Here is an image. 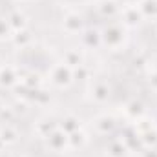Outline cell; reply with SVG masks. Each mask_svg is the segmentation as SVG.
Wrapping results in <instances>:
<instances>
[{"label":"cell","instance_id":"obj_1","mask_svg":"<svg viewBox=\"0 0 157 157\" xmlns=\"http://www.w3.org/2000/svg\"><path fill=\"white\" fill-rule=\"evenodd\" d=\"M71 78H73L71 68H68V66H64V64H57V66H53L51 71H49V80H51L55 86H59V88L68 86V84L71 82Z\"/></svg>","mask_w":157,"mask_h":157},{"label":"cell","instance_id":"obj_2","mask_svg":"<svg viewBox=\"0 0 157 157\" xmlns=\"http://www.w3.org/2000/svg\"><path fill=\"white\" fill-rule=\"evenodd\" d=\"M101 39H102L104 44H108L110 48H117L119 44H122V39H124L122 28H121L119 24H110V26L102 31Z\"/></svg>","mask_w":157,"mask_h":157},{"label":"cell","instance_id":"obj_3","mask_svg":"<svg viewBox=\"0 0 157 157\" xmlns=\"http://www.w3.org/2000/svg\"><path fill=\"white\" fill-rule=\"evenodd\" d=\"M44 139H46L48 146H49L53 152H60V150H64L66 144H68V133H64L59 126H57L48 137H44Z\"/></svg>","mask_w":157,"mask_h":157},{"label":"cell","instance_id":"obj_4","mask_svg":"<svg viewBox=\"0 0 157 157\" xmlns=\"http://www.w3.org/2000/svg\"><path fill=\"white\" fill-rule=\"evenodd\" d=\"M17 80H18V73H17V70L15 68H11V66H7V68H2L0 70V84L2 86H13V84H17Z\"/></svg>","mask_w":157,"mask_h":157},{"label":"cell","instance_id":"obj_5","mask_svg":"<svg viewBox=\"0 0 157 157\" xmlns=\"http://www.w3.org/2000/svg\"><path fill=\"white\" fill-rule=\"evenodd\" d=\"M62 24H64V29H66L68 33H77L78 29L82 28V20H80V17H78L77 13H70V15H66Z\"/></svg>","mask_w":157,"mask_h":157},{"label":"cell","instance_id":"obj_6","mask_svg":"<svg viewBox=\"0 0 157 157\" xmlns=\"http://www.w3.org/2000/svg\"><path fill=\"white\" fill-rule=\"evenodd\" d=\"M141 9L139 7H126L124 11H122V18H124V22L128 24V26H135L139 20H141Z\"/></svg>","mask_w":157,"mask_h":157},{"label":"cell","instance_id":"obj_7","mask_svg":"<svg viewBox=\"0 0 157 157\" xmlns=\"http://www.w3.org/2000/svg\"><path fill=\"white\" fill-rule=\"evenodd\" d=\"M7 22L11 26L13 31H20V29H26V17L18 11H13L9 17H7Z\"/></svg>","mask_w":157,"mask_h":157},{"label":"cell","instance_id":"obj_8","mask_svg":"<svg viewBox=\"0 0 157 157\" xmlns=\"http://www.w3.org/2000/svg\"><path fill=\"white\" fill-rule=\"evenodd\" d=\"M64 133H73V132H77L78 128H80V122H78L77 117H73V115H68V117L62 119V122H60V126H59Z\"/></svg>","mask_w":157,"mask_h":157},{"label":"cell","instance_id":"obj_9","mask_svg":"<svg viewBox=\"0 0 157 157\" xmlns=\"http://www.w3.org/2000/svg\"><path fill=\"white\" fill-rule=\"evenodd\" d=\"M17 137H18V133H17V130H15L13 126L6 124V126L0 128V139H2L4 144H11V143H15Z\"/></svg>","mask_w":157,"mask_h":157},{"label":"cell","instance_id":"obj_10","mask_svg":"<svg viewBox=\"0 0 157 157\" xmlns=\"http://www.w3.org/2000/svg\"><path fill=\"white\" fill-rule=\"evenodd\" d=\"M91 91H93V99L95 101H106L108 99V86L104 82H95L91 86Z\"/></svg>","mask_w":157,"mask_h":157},{"label":"cell","instance_id":"obj_11","mask_svg":"<svg viewBox=\"0 0 157 157\" xmlns=\"http://www.w3.org/2000/svg\"><path fill=\"white\" fill-rule=\"evenodd\" d=\"M113 119L110 117H99L95 121V128H97V132L99 133H108V132H112L113 130Z\"/></svg>","mask_w":157,"mask_h":157},{"label":"cell","instance_id":"obj_12","mask_svg":"<svg viewBox=\"0 0 157 157\" xmlns=\"http://www.w3.org/2000/svg\"><path fill=\"white\" fill-rule=\"evenodd\" d=\"M64 62H66L68 68H77V66H80V53H78L77 49H70L64 55Z\"/></svg>","mask_w":157,"mask_h":157},{"label":"cell","instance_id":"obj_13","mask_svg":"<svg viewBox=\"0 0 157 157\" xmlns=\"http://www.w3.org/2000/svg\"><path fill=\"white\" fill-rule=\"evenodd\" d=\"M13 42H15L17 46H20V48H24L26 44H29V42H31V35H29L26 29L15 31V35H13Z\"/></svg>","mask_w":157,"mask_h":157},{"label":"cell","instance_id":"obj_14","mask_svg":"<svg viewBox=\"0 0 157 157\" xmlns=\"http://www.w3.org/2000/svg\"><path fill=\"white\" fill-rule=\"evenodd\" d=\"M82 40H84V44H86L88 48H93V46H99L102 39H101V35H99L97 31H88V33L82 35Z\"/></svg>","mask_w":157,"mask_h":157},{"label":"cell","instance_id":"obj_15","mask_svg":"<svg viewBox=\"0 0 157 157\" xmlns=\"http://www.w3.org/2000/svg\"><path fill=\"white\" fill-rule=\"evenodd\" d=\"M84 141H86V135H84L82 132H78V130L68 135V144H70V146H73V148L82 146V144H84Z\"/></svg>","mask_w":157,"mask_h":157},{"label":"cell","instance_id":"obj_16","mask_svg":"<svg viewBox=\"0 0 157 157\" xmlns=\"http://www.w3.org/2000/svg\"><path fill=\"white\" fill-rule=\"evenodd\" d=\"M99 9H101V15H102V17H113L119 11V7L113 2H102V4L99 6Z\"/></svg>","mask_w":157,"mask_h":157},{"label":"cell","instance_id":"obj_17","mask_svg":"<svg viewBox=\"0 0 157 157\" xmlns=\"http://www.w3.org/2000/svg\"><path fill=\"white\" fill-rule=\"evenodd\" d=\"M55 128H57L55 124H48L46 121H40L39 124H37V133H39L40 137H48Z\"/></svg>","mask_w":157,"mask_h":157},{"label":"cell","instance_id":"obj_18","mask_svg":"<svg viewBox=\"0 0 157 157\" xmlns=\"http://www.w3.org/2000/svg\"><path fill=\"white\" fill-rule=\"evenodd\" d=\"M126 113H128V115H132L133 119H137L141 113H143V106H141V102H137V101L130 102V104L126 106Z\"/></svg>","mask_w":157,"mask_h":157},{"label":"cell","instance_id":"obj_19","mask_svg":"<svg viewBox=\"0 0 157 157\" xmlns=\"http://www.w3.org/2000/svg\"><path fill=\"white\" fill-rule=\"evenodd\" d=\"M110 155L112 157H122L124 155V146H122V143H113V144L110 146Z\"/></svg>","mask_w":157,"mask_h":157},{"label":"cell","instance_id":"obj_20","mask_svg":"<svg viewBox=\"0 0 157 157\" xmlns=\"http://www.w3.org/2000/svg\"><path fill=\"white\" fill-rule=\"evenodd\" d=\"M73 77L82 78V80H84V78L90 77V71H88V68H86V66H82V64H80V66H77V68H73Z\"/></svg>","mask_w":157,"mask_h":157},{"label":"cell","instance_id":"obj_21","mask_svg":"<svg viewBox=\"0 0 157 157\" xmlns=\"http://www.w3.org/2000/svg\"><path fill=\"white\" fill-rule=\"evenodd\" d=\"M9 31H11L9 22H7V20H4V18H0V39L7 37V35H9Z\"/></svg>","mask_w":157,"mask_h":157},{"label":"cell","instance_id":"obj_22","mask_svg":"<svg viewBox=\"0 0 157 157\" xmlns=\"http://www.w3.org/2000/svg\"><path fill=\"white\" fill-rule=\"evenodd\" d=\"M148 82H150V86L157 91V70H155V71H152V73L148 75Z\"/></svg>","mask_w":157,"mask_h":157},{"label":"cell","instance_id":"obj_23","mask_svg":"<svg viewBox=\"0 0 157 157\" xmlns=\"http://www.w3.org/2000/svg\"><path fill=\"white\" fill-rule=\"evenodd\" d=\"M0 157H11V154H7V152H0Z\"/></svg>","mask_w":157,"mask_h":157},{"label":"cell","instance_id":"obj_24","mask_svg":"<svg viewBox=\"0 0 157 157\" xmlns=\"http://www.w3.org/2000/svg\"><path fill=\"white\" fill-rule=\"evenodd\" d=\"M128 2H130V4H141L143 0H128Z\"/></svg>","mask_w":157,"mask_h":157},{"label":"cell","instance_id":"obj_25","mask_svg":"<svg viewBox=\"0 0 157 157\" xmlns=\"http://www.w3.org/2000/svg\"><path fill=\"white\" fill-rule=\"evenodd\" d=\"M0 152H4V143H2V139H0Z\"/></svg>","mask_w":157,"mask_h":157},{"label":"cell","instance_id":"obj_26","mask_svg":"<svg viewBox=\"0 0 157 157\" xmlns=\"http://www.w3.org/2000/svg\"><path fill=\"white\" fill-rule=\"evenodd\" d=\"M2 110H4V106H2V102H0V113H2Z\"/></svg>","mask_w":157,"mask_h":157},{"label":"cell","instance_id":"obj_27","mask_svg":"<svg viewBox=\"0 0 157 157\" xmlns=\"http://www.w3.org/2000/svg\"><path fill=\"white\" fill-rule=\"evenodd\" d=\"M2 68H4V66H2V60H0V70H2Z\"/></svg>","mask_w":157,"mask_h":157}]
</instances>
